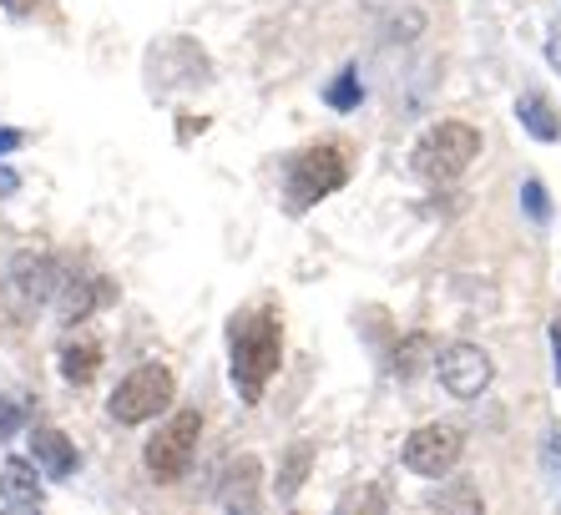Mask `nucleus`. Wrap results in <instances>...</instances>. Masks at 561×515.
Wrapping results in <instances>:
<instances>
[{"instance_id": "1", "label": "nucleus", "mask_w": 561, "mask_h": 515, "mask_svg": "<svg viewBox=\"0 0 561 515\" xmlns=\"http://www.w3.org/2000/svg\"><path fill=\"white\" fill-rule=\"evenodd\" d=\"M284 364V323L274 309H253L238 313L233 329H228V374H233V389L243 394V404H259L268 379Z\"/></svg>"}, {"instance_id": "2", "label": "nucleus", "mask_w": 561, "mask_h": 515, "mask_svg": "<svg viewBox=\"0 0 561 515\" xmlns=\"http://www.w3.org/2000/svg\"><path fill=\"white\" fill-rule=\"evenodd\" d=\"M476 157H481V131L470 127V122H435L415 142V152H410V168L425 182H440L445 187V182H456Z\"/></svg>"}, {"instance_id": "3", "label": "nucleus", "mask_w": 561, "mask_h": 515, "mask_svg": "<svg viewBox=\"0 0 561 515\" xmlns=\"http://www.w3.org/2000/svg\"><path fill=\"white\" fill-rule=\"evenodd\" d=\"M350 182V152L344 147H309L288 162V178H284V203L288 213H309L319 207L329 193H340Z\"/></svg>"}, {"instance_id": "4", "label": "nucleus", "mask_w": 561, "mask_h": 515, "mask_svg": "<svg viewBox=\"0 0 561 515\" xmlns=\"http://www.w3.org/2000/svg\"><path fill=\"white\" fill-rule=\"evenodd\" d=\"M56 278H61V268H56V258L46 248H21L11 258V268H5V284H0L5 313L15 323H31L56 298Z\"/></svg>"}, {"instance_id": "5", "label": "nucleus", "mask_w": 561, "mask_h": 515, "mask_svg": "<svg viewBox=\"0 0 561 515\" xmlns=\"http://www.w3.org/2000/svg\"><path fill=\"white\" fill-rule=\"evenodd\" d=\"M172 400H178V379H172L168 364H137V369L112 389V400H106V414L117 420V425H147L157 414H168Z\"/></svg>"}, {"instance_id": "6", "label": "nucleus", "mask_w": 561, "mask_h": 515, "mask_svg": "<svg viewBox=\"0 0 561 515\" xmlns=\"http://www.w3.org/2000/svg\"><path fill=\"white\" fill-rule=\"evenodd\" d=\"M197 435H203V414L197 410L168 414V425H157V435L147 439V450H142L147 476H152L157 485H178V480L193 470Z\"/></svg>"}, {"instance_id": "7", "label": "nucleus", "mask_w": 561, "mask_h": 515, "mask_svg": "<svg viewBox=\"0 0 561 515\" xmlns=\"http://www.w3.org/2000/svg\"><path fill=\"white\" fill-rule=\"evenodd\" d=\"M466 455V435L456 425H420L405 435L400 445V460H405L410 476H425V480H445L450 470L460 465Z\"/></svg>"}, {"instance_id": "8", "label": "nucleus", "mask_w": 561, "mask_h": 515, "mask_svg": "<svg viewBox=\"0 0 561 515\" xmlns=\"http://www.w3.org/2000/svg\"><path fill=\"white\" fill-rule=\"evenodd\" d=\"M435 374H440L445 394H456V400H481L491 379H496V364L485 354L481 344H450L440 348V359H435Z\"/></svg>"}, {"instance_id": "9", "label": "nucleus", "mask_w": 561, "mask_h": 515, "mask_svg": "<svg viewBox=\"0 0 561 515\" xmlns=\"http://www.w3.org/2000/svg\"><path fill=\"white\" fill-rule=\"evenodd\" d=\"M222 515H263V465L259 455H233L218 480Z\"/></svg>"}, {"instance_id": "10", "label": "nucleus", "mask_w": 561, "mask_h": 515, "mask_svg": "<svg viewBox=\"0 0 561 515\" xmlns=\"http://www.w3.org/2000/svg\"><path fill=\"white\" fill-rule=\"evenodd\" d=\"M117 304V284L112 278H77V273H61L56 278V319L77 329L87 313Z\"/></svg>"}, {"instance_id": "11", "label": "nucleus", "mask_w": 561, "mask_h": 515, "mask_svg": "<svg viewBox=\"0 0 561 515\" xmlns=\"http://www.w3.org/2000/svg\"><path fill=\"white\" fill-rule=\"evenodd\" d=\"M31 465H36L46 480H71L77 476V465H81V455H77V445H71L66 430L41 425V430H31Z\"/></svg>"}, {"instance_id": "12", "label": "nucleus", "mask_w": 561, "mask_h": 515, "mask_svg": "<svg viewBox=\"0 0 561 515\" xmlns=\"http://www.w3.org/2000/svg\"><path fill=\"white\" fill-rule=\"evenodd\" d=\"M0 501L11 505V511H36L41 505V470L21 455L0 465Z\"/></svg>"}, {"instance_id": "13", "label": "nucleus", "mask_w": 561, "mask_h": 515, "mask_svg": "<svg viewBox=\"0 0 561 515\" xmlns=\"http://www.w3.org/2000/svg\"><path fill=\"white\" fill-rule=\"evenodd\" d=\"M102 369V344L92 334H71L61 344V379L66 385H92Z\"/></svg>"}, {"instance_id": "14", "label": "nucleus", "mask_w": 561, "mask_h": 515, "mask_svg": "<svg viewBox=\"0 0 561 515\" xmlns=\"http://www.w3.org/2000/svg\"><path fill=\"white\" fill-rule=\"evenodd\" d=\"M516 122L531 131L536 142H561V116L557 106L547 102V91H522V102H516Z\"/></svg>"}, {"instance_id": "15", "label": "nucleus", "mask_w": 561, "mask_h": 515, "mask_svg": "<svg viewBox=\"0 0 561 515\" xmlns=\"http://www.w3.org/2000/svg\"><path fill=\"white\" fill-rule=\"evenodd\" d=\"M435 359H440V354H435V339L431 334H405L400 339V348H394V379H420V374L425 369H435Z\"/></svg>"}, {"instance_id": "16", "label": "nucleus", "mask_w": 561, "mask_h": 515, "mask_svg": "<svg viewBox=\"0 0 561 515\" xmlns=\"http://www.w3.org/2000/svg\"><path fill=\"white\" fill-rule=\"evenodd\" d=\"M309 470H313V445L309 439H294L284 450V460H278V480H274V490L284 495V501H294L304 490V480H309Z\"/></svg>"}, {"instance_id": "17", "label": "nucleus", "mask_w": 561, "mask_h": 515, "mask_svg": "<svg viewBox=\"0 0 561 515\" xmlns=\"http://www.w3.org/2000/svg\"><path fill=\"white\" fill-rule=\"evenodd\" d=\"M431 511L435 515H485V501H481V485L476 480H450L431 495Z\"/></svg>"}, {"instance_id": "18", "label": "nucleus", "mask_w": 561, "mask_h": 515, "mask_svg": "<svg viewBox=\"0 0 561 515\" xmlns=\"http://www.w3.org/2000/svg\"><path fill=\"white\" fill-rule=\"evenodd\" d=\"M334 515H390V501H385V490L379 485H354L340 495Z\"/></svg>"}, {"instance_id": "19", "label": "nucleus", "mask_w": 561, "mask_h": 515, "mask_svg": "<svg viewBox=\"0 0 561 515\" xmlns=\"http://www.w3.org/2000/svg\"><path fill=\"white\" fill-rule=\"evenodd\" d=\"M324 102L334 106V112H354V106L365 102V87H359V66H344L340 77L324 87Z\"/></svg>"}, {"instance_id": "20", "label": "nucleus", "mask_w": 561, "mask_h": 515, "mask_svg": "<svg viewBox=\"0 0 561 515\" xmlns=\"http://www.w3.org/2000/svg\"><path fill=\"white\" fill-rule=\"evenodd\" d=\"M522 203H526V213H531L536 222H547L551 218V197H547V187L536 178H526V187H522Z\"/></svg>"}, {"instance_id": "21", "label": "nucleus", "mask_w": 561, "mask_h": 515, "mask_svg": "<svg viewBox=\"0 0 561 515\" xmlns=\"http://www.w3.org/2000/svg\"><path fill=\"white\" fill-rule=\"evenodd\" d=\"M21 425H26V404H21V400H5V394H0V439H11Z\"/></svg>"}, {"instance_id": "22", "label": "nucleus", "mask_w": 561, "mask_h": 515, "mask_svg": "<svg viewBox=\"0 0 561 515\" xmlns=\"http://www.w3.org/2000/svg\"><path fill=\"white\" fill-rule=\"evenodd\" d=\"M26 142V131H15V127H0V152H15V147Z\"/></svg>"}, {"instance_id": "23", "label": "nucleus", "mask_w": 561, "mask_h": 515, "mask_svg": "<svg viewBox=\"0 0 561 515\" xmlns=\"http://www.w3.org/2000/svg\"><path fill=\"white\" fill-rule=\"evenodd\" d=\"M0 5H5V11H11V15H21V21H26V15H36V5H41V0H0Z\"/></svg>"}, {"instance_id": "24", "label": "nucleus", "mask_w": 561, "mask_h": 515, "mask_svg": "<svg viewBox=\"0 0 561 515\" xmlns=\"http://www.w3.org/2000/svg\"><path fill=\"white\" fill-rule=\"evenodd\" d=\"M551 359H557V385H561V319L551 323Z\"/></svg>"}, {"instance_id": "25", "label": "nucleus", "mask_w": 561, "mask_h": 515, "mask_svg": "<svg viewBox=\"0 0 561 515\" xmlns=\"http://www.w3.org/2000/svg\"><path fill=\"white\" fill-rule=\"evenodd\" d=\"M547 61L561 71V31H551V36H547Z\"/></svg>"}, {"instance_id": "26", "label": "nucleus", "mask_w": 561, "mask_h": 515, "mask_svg": "<svg viewBox=\"0 0 561 515\" xmlns=\"http://www.w3.org/2000/svg\"><path fill=\"white\" fill-rule=\"evenodd\" d=\"M15 187H21V178H11V172L0 168V193H15Z\"/></svg>"}, {"instance_id": "27", "label": "nucleus", "mask_w": 561, "mask_h": 515, "mask_svg": "<svg viewBox=\"0 0 561 515\" xmlns=\"http://www.w3.org/2000/svg\"><path fill=\"white\" fill-rule=\"evenodd\" d=\"M11 515H41V511H11Z\"/></svg>"}, {"instance_id": "28", "label": "nucleus", "mask_w": 561, "mask_h": 515, "mask_svg": "<svg viewBox=\"0 0 561 515\" xmlns=\"http://www.w3.org/2000/svg\"><path fill=\"white\" fill-rule=\"evenodd\" d=\"M294 515H299V511H294Z\"/></svg>"}]
</instances>
